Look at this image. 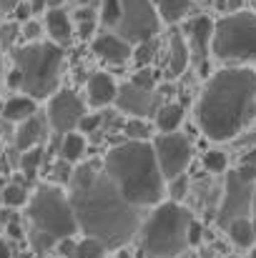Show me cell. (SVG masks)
<instances>
[{
  "label": "cell",
  "mask_w": 256,
  "mask_h": 258,
  "mask_svg": "<svg viewBox=\"0 0 256 258\" xmlns=\"http://www.w3.org/2000/svg\"><path fill=\"white\" fill-rule=\"evenodd\" d=\"M256 118V71L249 66H226L209 76L196 103L201 133L224 143L246 131Z\"/></svg>",
  "instance_id": "7a4b0ae2"
},
{
  "label": "cell",
  "mask_w": 256,
  "mask_h": 258,
  "mask_svg": "<svg viewBox=\"0 0 256 258\" xmlns=\"http://www.w3.org/2000/svg\"><path fill=\"white\" fill-rule=\"evenodd\" d=\"M159 133H176L183 123V105L181 103H164L153 118Z\"/></svg>",
  "instance_id": "44dd1931"
},
{
  "label": "cell",
  "mask_w": 256,
  "mask_h": 258,
  "mask_svg": "<svg viewBox=\"0 0 256 258\" xmlns=\"http://www.w3.org/2000/svg\"><path fill=\"white\" fill-rule=\"evenodd\" d=\"M121 3H123V15L113 33H118L126 43L136 48L141 43L153 40L161 33V15L153 0H121Z\"/></svg>",
  "instance_id": "9c48e42d"
},
{
  "label": "cell",
  "mask_w": 256,
  "mask_h": 258,
  "mask_svg": "<svg viewBox=\"0 0 256 258\" xmlns=\"http://www.w3.org/2000/svg\"><path fill=\"white\" fill-rule=\"evenodd\" d=\"M45 133H48V118L35 113L33 118H28V120H23L18 125V131H15V148L20 153H25L30 148H38V146H43Z\"/></svg>",
  "instance_id": "e0dca14e"
},
{
  "label": "cell",
  "mask_w": 256,
  "mask_h": 258,
  "mask_svg": "<svg viewBox=\"0 0 256 258\" xmlns=\"http://www.w3.org/2000/svg\"><path fill=\"white\" fill-rule=\"evenodd\" d=\"M226 10L229 13H239L241 10V0H226Z\"/></svg>",
  "instance_id": "f6af8a7d"
},
{
  "label": "cell",
  "mask_w": 256,
  "mask_h": 258,
  "mask_svg": "<svg viewBox=\"0 0 256 258\" xmlns=\"http://www.w3.org/2000/svg\"><path fill=\"white\" fill-rule=\"evenodd\" d=\"M131 83L138 86V88H143V90H153V88H156V73L148 71V68H138V71L133 73Z\"/></svg>",
  "instance_id": "d590c367"
},
{
  "label": "cell",
  "mask_w": 256,
  "mask_h": 258,
  "mask_svg": "<svg viewBox=\"0 0 256 258\" xmlns=\"http://www.w3.org/2000/svg\"><path fill=\"white\" fill-rule=\"evenodd\" d=\"M76 23H78V35L88 40V38H95V28H98V13L93 10V5H81L76 10Z\"/></svg>",
  "instance_id": "d4e9b609"
},
{
  "label": "cell",
  "mask_w": 256,
  "mask_h": 258,
  "mask_svg": "<svg viewBox=\"0 0 256 258\" xmlns=\"http://www.w3.org/2000/svg\"><path fill=\"white\" fill-rule=\"evenodd\" d=\"M66 0H50V8H63Z\"/></svg>",
  "instance_id": "c3c4849f"
},
{
  "label": "cell",
  "mask_w": 256,
  "mask_h": 258,
  "mask_svg": "<svg viewBox=\"0 0 256 258\" xmlns=\"http://www.w3.org/2000/svg\"><path fill=\"white\" fill-rule=\"evenodd\" d=\"M106 253H108V248H106L98 238L83 236V238L78 241V246H76L73 258H106Z\"/></svg>",
  "instance_id": "4316f807"
},
{
  "label": "cell",
  "mask_w": 256,
  "mask_h": 258,
  "mask_svg": "<svg viewBox=\"0 0 256 258\" xmlns=\"http://www.w3.org/2000/svg\"><path fill=\"white\" fill-rule=\"evenodd\" d=\"M251 221L256 223V190H254V203H251Z\"/></svg>",
  "instance_id": "7dc6e473"
},
{
  "label": "cell",
  "mask_w": 256,
  "mask_h": 258,
  "mask_svg": "<svg viewBox=\"0 0 256 258\" xmlns=\"http://www.w3.org/2000/svg\"><path fill=\"white\" fill-rule=\"evenodd\" d=\"M113 105L118 110L128 113L131 118H156V113L161 108L156 90H143V88L133 86L131 81L118 86V98Z\"/></svg>",
  "instance_id": "4fadbf2b"
},
{
  "label": "cell",
  "mask_w": 256,
  "mask_h": 258,
  "mask_svg": "<svg viewBox=\"0 0 256 258\" xmlns=\"http://www.w3.org/2000/svg\"><path fill=\"white\" fill-rule=\"evenodd\" d=\"M249 258H256V246L251 248V251H249Z\"/></svg>",
  "instance_id": "816d5d0a"
},
{
  "label": "cell",
  "mask_w": 256,
  "mask_h": 258,
  "mask_svg": "<svg viewBox=\"0 0 256 258\" xmlns=\"http://www.w3.org/2000/svg\"><path fill=\"white\" fill-rule=\"evenodd\" d=\"M214 58L231 66H249L256 63V13L239 10L226 13L214 25Z\"/></svg>",
  "instance_id": "52a82bcc"
},
{
  "label": "cell",
  "mask_w": 256,
  "mask_h": 258,
  "mask_svg": "<svg viewBox=\"0 0 256 258\" xmlns=\"http://www.w3.org/2000/svg\"><path fill=\"white\" fill-rule=\"evenodd\" d=\"M226 258H236V256H226Z\"/></svg>",
  "instance_id": "f5cc1de1"
},
{
  "label": "cell",
  "mask_w": 256,
  "mask_h": 258,
  "mask_svg": "<svg viewBox=\"0 0 256 258\" xmlns=\"http://www.w3.org/2000/svg\"><path fill=\"white\" fill-rule=\"evenodd\" d=\"M156 50H159V40H156V38L148 40V43L136 45V48H133V60H136V66H138V68H148V63L153 60Z\"/></svg>",
  "instance_id": "4dcf8cb0"
},
{
  "label": "cell",
  "mask_w": 256,
  "mask_h": 258,
  "mask_svg": "<svg viewBox=\"0 0 256 258\" xmlns=\"http://www.w3.org/2000/svg\"><path fill=\"white\" fill-rule=\"evenodd\" d=\"M81 5H93V3H98V0H78Z\"/></svg>",
  "instance_id": "f907efd6"
},
{
  "label": "cell",
  "mask_w": 256,
  "mask_h": 258,
  "mask_svg": "<svg viewBox=\"0 0 256 258\" xmlns=\"http://www.w3.org/2000/svg\"><path fill=\"white\" fill-rule=\"evenodd\" d=\"M156 3H159V0H153V5H156Z\"/></svg>",
  "instance_id": "db71d44e"
},
{
  "label": "cell",
  "mask_w": 256,
  "mask_h": 258,
  "mask_svg": "<svg viewBox=\"0 0 256 258\" xmlns=\"http://www.w3.org/2000/svg\"><path fill=\"white\" fill-rule=\"evenodd\" d=\"M214 20L209 15H196L186 23V40H188V48H191V60H196L198 66V73L201 76H209V58L214 55L211 53V43H214Z\"/></svg>",
  "instance_id": "7c38bea8"
},
{
  "label": "cell",
  "mask_w": 256,
  "mask_h": 258,
  "mask_svg": "<svg viewBox=\"0 0 256 258\" xmlns=\"http://www.w3.org/2000/svg\"><path fill=\"white\" fill-rule=\"evenodd\" d=\"M103 168L126 201L138 208H156L169 201V180L161 173L151 141H126L111 148L103 158Z\"/></svg>",
  "instance_id": "3957f363"
},
{
  "label": "cell",
  "mask_w": 256,
  "mask_h": 258,
  "mask_svg": "<svg viewBox=\"0 0 256 258\" xmlns=\"http://www.w3.org/2000/svg\"><path fill=\"white\" fill-rule=\"evenodd\" d=\"M40 163H43V146H38V148H30V151L20 153V171L25 173L28 178H33V175L38 173Z\"/></svg>",
  "instance_id": "f1b7e54d"
},
{
  "label": "cell",
  "mask_w": 256,
  "mask_h": 258,
  "mask_svg": "<svg viewBox=\"0 0 256 258\" xmlns=\"http://www.w3.org/2000/svg\"><path fill=\"white\" fill-rule=\"evenodd\" d=\"M239 166H246V168H256V148L254 151H249L244 158H241V163Z\"/></svg>",
  "instance_id": "7bdbcfd3"
},
{
  "label": "cell",
  "mask_w": 256,
  "mask_h": 258,
  "mask_svg": "<svg viewBox=\"0 0 256 258\" xmlns=\"http://www.w3.org/2000/svg\"><path fill=\"white\" fill-rule=\"evenodd\" d=\"M18 35H20V23L18 20H10V23H3L0 25V48H15L18 43Z\"/></svg>",
  "instance_id": "1f68e13d"
},
{
  "label": "cell",
  "mask_w": 256,
  "mask_h": 258,
  "mask_svg": "<svg viewBox=\"0 0 256 258\" xmlns=\"http://www.w3.org/2000/svg\"><path fill=\"white\" fill-rule=\"evenodd\" d=\"M123 15V3L121 0H100V10H98V20L103 28L116 30Z\"/></svg>",
  "instance_id": "cb8c5ba5"
},
{
  "label": "cell",
  "mask_w": 256,
  "mask_h": 258,
  "mask_svg": "<svg viewBox=\"0 0 256 258\" xmlns=\"http://www.w3.org/2000/svg\"><path fill=\"white\" fill-rule=\"evenodd\" d=\"M93 53L108 63V66H126L128 60H133V45L126 43L118 33L108 30V33H98L90 43Z\"/></svg>",
  "instance_id": "5bb4252c"
},
{
  "label": "cell",
  "mask_w": 256,
  "mask_h": 258,
  "mask_svg": "<svg viewBox=\"0 0 256 258\" xmlns=\"http://www.w3.org/2000/svg\"><path fill=\"white\" fill-rule=\"evenodd\" d=\"M13 66L20 76V93L30 95L33 100L53 98L61 90V73L66 63V53L56 43H25L10 50Z\"/></svg>",
  "instance_id": "277c9868"
},
{
  "label": "cell",
  "mask_w": 256,
  "mask_h": 258,
  "mask_svg": "<svg viewBox=\"0 0 256 258\" xmlns=\"http://www.w3.org/2000/svg\"><path fill=\"white\" fill-rule=\"evenodd\" d=\"M191 63V48H188V40L183 33H173L169 43V73L173 78L183 76L186 68Z\"/></svg>",
  "instance_id": "d6986e66"
},
{
  "label": "cell",
  "mask_w": 256,
  "mask_h": 258,
  "mask_svg": "<svg viewBox=\"0 0 256 258\" xmlns=\"http://www.w3.org/2000/svg\"><path fill=\"white\" fill-rule=\"evenodd\" d=\"M68 198L78 221V231L88 238H98L108 251L126 248V243L141 233V208L126 201L98 161L78 163L73 168Z\"/></svg>",
  "instance_id": "6da1fadb"
},
{
  "label": "cell",
  "mask_w": 256,
  "mask_h": 258,
  "mask_svg": "<svg viewBox=\"0 0 256 258\" xmlns=\"http://www.w3.org/2000/svg\"><path fill=\"white\" fill-rule=\"evenodd\" d=\"M98 123H100V118L98 115H90V113H85V118L81 120V125H78V133H93L95 128H98Z\"/></svg>",
  "instance_id": "f35d334b"
},
{
  "label": "cell",
  "mask_w": 256,
  "mask_h": 258,
  "mask_svg": "<svg viewBox=\"0 0 256 258\" xmlns=\"http://www.w3.org/2000/svg\"><path fill=\"white\" fill-rule=\"evenodd\" d=\"M20 5V0H0V15L15 13V8Z\"/></svg>",
  "instance_id": "b9f144b4"
},
{
  "label": "cell",
  "mask_w": 256,
  "mask_h": 258,
  "mask_svg": "<svg viewBox=\"0 0 256 258\" xmlns=\"http://www.w3.org/2000/svg\"><path fill=\"white\" fill-rule=\"evenodd\" d=\"M85 156V136L73 131L68 136H61V158L68 166H78L81 158Z\"/></svg>",
  "instance_id": "7402d4cb"
},
{
  "label": "cell",
  "mask_w": 256,
  "mask_h": 258,
  "mask_svg": "<svg viewBox=\"0 0 256 258\" xmlns=\"http://www.w3.org/2000/svg\"><path fill=\"white\" fill-rule=\"evenodd\" d=\"M123 131L128 141H151V123L146 118H128Z\"/></svg>",
  "instance_id": "83f0119b"
},
{
  "label": "cell",
  "mask_w": 256,
  "mask_h": 258,
  "mask_svg": "<svg viewBox=\"0 0 256 258\" xmlns=\"http://www.w3.org/2000/svg\"><path fill=\"white\" fill-rule=\"evenodd\" d=\"M256 190V168H229L226 173V185H224V198L216 213V223L226 228L229 223L239 218H251V203H254Z\"/></svg>",
  "instance_id": "ba28073f"
},
{
  "label": "cell",
  "mask_w": 256,
  "mask_h": 258,
  "mask_svg": "<svg viewBox=\"0 0 256 258\" xmlns=\"http://www.w3.org/2000/svg\"><path fill=\"white\" fill-rule=\"evenodd\" d=\"M193 213L183 203L164 201L141 226V253L148 258H176L188 248V226Z\"/></svg>",
  "instance_id": "5b68a950"
},
{
  "label": "cell",
  "mask_w": 256,
  "mask_h": 258,
  "mask_svg": "<svg viewBox=\"0 0 256 258\" xmlns=\"http://www.w3.org/2000/svg\"><path fill=\"white\" fill-rule=\"evenodd\" d=\"M76 246H78V241L76 238H63V241H58V251H61V256L66 258H73V253H76Z\"/></svg>",
  "instance_id": "ab89813d"
},
{
  "label": "cell",
  "mask_w": 256,
  "mask_h": 258,
  "mask_svg": "<svg viewBox=\"0 0 256 258\" xmlns=\"http://www.w3.org/2000/svg\"><path fill=\"white\" fill-rule=\"evenodd\" d=\"M28 3H30L33 15H45L48 8H50V0H28Z\"/></svg>",
  "instance_id": "60d3db41"
},
{
  "label": "cell",
  "mask_w": 256,
  "mask_h": 258,
  "mask_svg": "<svg viewBox=\"0 0 256 258\" xmlns=\"http://www.w3.org/2000/svg\"><path fill=\"white\" fill-rule=\"evenodd\" d=\"M0 258H13V251H10V243L5 238H0Z\"/></svg>",
  "instance_id": "ee69618b"
},
{
  "label": "cell",
  "mask_w": 256,
  "mask_h": 258,
  "mask_svg": "<svg viewBox=\"0 0 256 258\" xmlns=\"http://www.w3.org/2000/svg\"><path fill=\"white\" fill-rule=\"evenodd\" d=\"M28 188L23 183H8L5 190H3V203L8 208H20V206H28Z\"/></svg>",
  "instance_id": "484cf974"
},
{
  "label": "cell",
  "mask_w": 256,
  "mask_h": 258,
  "mask_svg": "<svg viewBox=\"0 0 256 258\" xmlns=\"http://www.w3.org/2000/svg\"><path fill=\"white\" fill-rule=\"evenodd\" d=\"M186 193H188V178H186V173L178 175V178H173V180H169V188H166L169 201H173V203H183Z\"/></svg>",
  "instance_id": "d6a6232c"
},
{
  "label": "cell",
  "mask_w": 256,
  "mask_h": 258,
  "mask_svg": "<svg viewBox=\"0 0 256 258\" xmlns=\"http://www.w3.org/2000/svg\"><path fill=\"white\" fill-rule=\"evenodd\" d=\"M153 151H156V158H159V166L166 180H173L178 175H183L191 158H193V146L191 141L176 131V133H159L153 138Z\"/></svg>",
  "instance_id": "30bf717a"
},
{
  "label": "cell",
  "mask_w": 256,
  "mask_h": 258,
  "mask_svg": "<svg viewBox=\"0 0 256 258\" xmlns=\"http://www.w3.org/2000/svg\"><path fill=\"white\" fill-rule=\"evenodd\" d=\"M43 33H45V28H43V23H38V20H28V23L20 25V35L25 38V43H38Z\"/></svg>",
  "instance_id": "836d02e7"
},
{
  "label": "cell",
  "mask_w": 256,
  "mask_h": 258,
  "mask_svg": "<svg viewBox=\"0 0 256 258\" xmlns=\"http://www.w3.org/2000/svg\"><path fill=\"white\" fill-rule=\"evenodd\" d=\"M156 10L161 15V23H169V25H176L181 23L188 10H191V0H159L156 3Z\"/></svg>",
  "instance_id": "603a6c76"
},
{
  "label": "cell",
  "mask_w": 256,
  "mask_h": 258,
  "mask_svg": "<svg viewBox=\"0 0 256 258\" xmlns=\"http://www.w3.org/2000/svg\"><path fill=\"white\" fill-rule=\"evenodd\" d=\"M28 221L30 231L45 233L56 241L73 238L78 233V221L71 206V198L58 185H40L28 201Z\"/></svg>",
  "instance_id": "8992f818"
},
{
  "label": "cell",
  "mask_w": 256,
  "mask_h": 258,
  "mask_svg": "<svg viewBox=\"0 0 256 258\" xmlns=\"http://www.w3.org/2000/svg\"><path fill=\"white\" fill-rule=\"evenodd\" d=\"M30 243H33V251L35 253H45V251H50V248L58 246L56 238H50L45 233H38V231H30Z\"/></svg>",
  "instance_id": "e575fe53"
},
{
  "label": "cell",
  "mask_w": 256,
  "mask_h": 258,
  "mask_svg": "<svg viewBox=\"0 0 256 258\" xmlns=\"http://www.w3.org/2000/svg\"><path fill=\"white\" fill-rule=\"evenodd\" d=\"M43 28H45L50 43H56L61 48L73 40V18L63 8H48V13L43 15Z\"/></svg>",
  "instance_id": "2e32d148"
},
{
  "label": "cell",
  "mask_w": 256,
  "mask_h": 258,
  "mask_svg": "<svg viewBox=\"0 0 256 258\" xmlns=\"http://www.w3.org/2000/svg\"><path fill=\"white\" fill-rule=\"evenodd\" d=\"M226 233H229L231 243L239 246V248H249L251 251L256 246V223L251 218H239V221L229 223L226 226Z\"/></svg>",
  "instance_id": "ffe728a7"
},
{
  "label": "cell",
  "mask_w": 256,
  "mask_h": 258,
  "mask_svg": "<svg viewBox=\"0 0 256 258\" xmlns=\"http://www.w3.org/2000/svg\"><path fill=\"white\" fill-rule=\"evenodd\" d=\"M38 113V100H33L30 95L20 93V95H13L3 103V118L10 120V123H23L28 118H33Z\"/></svg>",
  "instance_id": "ac0fdd59"
},
{
  "label": "cell",
  "mask_w": 256,
  "mask_h": 258,
  "mask_svg": "<svg viewBox=\"0 0 256 258\" xmlns=\"http://www.w3.org/2000/svg\"><path fill=\"white\" fill-rule=\"evenodd\" d=\"M113 258H133V256H131V251H128V248H118Z\"/></svg>",
  "instance_id": "bcb514c9"
},
{
  "label": "cell",
  "mask_w": 256,
  "mask_h": 258,
  "mask_svg": "<svg viewBox=\"0 0 256 258\" xmlns=\"http://www.w3.org/2000/svg\"><path fill=\"white\" fill-rule=\"evenodd\" d=\"M0 81H3V48H0Z\"/></svg>",
  "instance_id": "681fc988"
},
{
  "label": "cell",
  "mask_w": 256,
  "mask_h": 258,
  "mask_svg": "<svg viewBox=\"0 0 256 258\" xmlns=\"http://www.w3.org/2000/svg\"><path fill=\"white\" fill-rule=\"evenodd\" d=\"M85 95H88V105L93 108H106V105H113L116 98H118V83L111 73H93L85 83Z\"/></svg>",
  "instance_id": "9a60e30c"
},
{
  "label": "cell",
  "mask_w": 256,
  "mask_h": 258,
  "mask_svg": "<svg viewBox=\"0 0 256 258\" xmlns=\"http://www.w3.org/2000/svg\"><path fill=\"white\" fill-rule=\"evenodd\" d=\"M20 258H28V256H20Z\"/></svg>",
  "instance_id": "11a10c76"
},
{
  "label": "cell",
  "mask_w": 256,
  "mask_h": 258,
  "mask_svg": "<svg viewBox=\"0 0 256 258\" xmlns=\"http://www.w3.org/2000/svg\"><path fill=\"white\" fill-rule=\"evenodd\" d=\"M203 168L209 173H229V158H226V153L219 151V148L209 151L203 156Z\"/></svg>",
  "instance_id": "f546056e"
},
{
  "label": "cell",
  "mask_w": 256,
  "mask_h": 258,
  "mask_svg": "<svg viewBox=\"0 0 256 258\" xmlns=\"http://www.w3.org/2000/svg\"><path fill=\"white\" fill-rule=\"evenodd\" d=\"M85 113L88 110H85V103L81 100V95L68 90V88H61L53 98H48L45 118H48V125L56 136H68V133L78 131Z\"/></svg>",
  "instance_id": "8fae6325"
},
{
  "label": "cell",
  "mask_w": 256,
  "mask_h": 258,
  "mask_svg": "<svg viewBox=\"0 0 256 258\" xmlns=\"http://www.w3.org/2000/svg\"><path fill=\"white\" fill-rule=\"evenodd\" d=\"M13 15H15V20H18L20 25H23V23H28V20H33V10H30V3H28V0H20V5L15 8V13H13Z\"/></svg>",
  "instance_id": "74e56055"
},
{
  "label": "cell",
  "mask_w": 256,
  "mask_h": 258,
  "mask_svg": "<svg viewBox=\"0 0 256 258\" xmlns=\"http://www.w3.org/2000/svg\"><path fill=\"white\" fill-rule=\"evenodd\" d=\"M201 241H203V223L193 218L188 226V246H198Z\"/></svg>",
  "instance_id": "8d00e7d4"
}]
</instances>
